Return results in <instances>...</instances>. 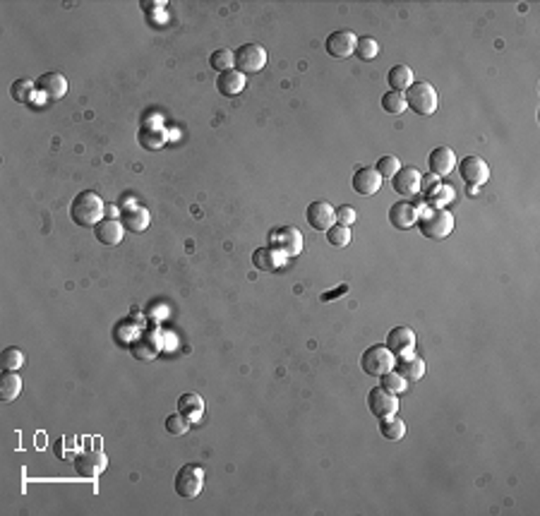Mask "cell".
Here are the masks:
<instances>
[{"label":"cell","mask_w":540,"mask_h":516,"mask_svg":"<svg viewBox=\"0 0 540 516\" xmlns=\"http://www.w3.org/2000/svg\"><path fill=\"white\" fill-rule=\"evenodd\" d=\"M120 224L123 229H128L132 233H142L147 231L149 226V212L144 207H128L123 214H120Z\"/></svg>","instance_id":"23"},{"label":"cell","mask_w":540,"mask_h":516,"mask_svg":"<svg viewBox=\"0 0 540 516\" xmlns=\"http://www.w3.org/2000/svg\"><path fill=\"white\" fill-rule=\"evenodd\" d=\"M379 432H382L384 439L396 442V439H401L406 435V423L401 418H396V415H389V418L379 420Z\"/></svg>","instance_id":"27"},{"label":"cell","mask_w":540,"mask_h":516,"mask_svg":"<svg viewBox=\"0 0 540 516\" xmlns=\"http://www.w3.org/2000/svg\"><path fill=\"white\" fill-rule=\"evenodd\" d=\"M367 408L374 418H389V415H396L399 411V396L387 392L384 387H374L367 392Z\"/></svg>","instance_id":"8"},{"label":"cell","mask_w":540,"mask_h":516,"mask_svg":"<svg viewBox=\"0 0 540 516\" xmlns=\"http://www.w3.org/2000/svg\"><path fill=\"white\" fill-rule=\"evenodd\" d=\"M440 185H442V182L437 180V175H432V173L425 175V178H421V192L428 194V197H432V194L440 190Z\"/></svg>","instance_id":"40"},{"label":"cell","mask_w":540,"mask_h":516,"mask_svg":"<svg viewBox=\"0 0 540 516\" xmlns=\"http://www.w3.org/2000/svg\"><path fill=\"white\" fill-rule=\"evenodd\" d=\"M382 109L392 116H399V113L406 111V97L401 92H387L382 97Z\"/></svg>","instance_id":"32"},{"label":"cell","mask_w":540,"mask_h":516,"mask_svg":"<svg viewBox=\"0 0 540 516\" xmlns=\"http://www.w3.org/2000/svg\"><path fill=\"white\" fill-rule=\"evenodd\" d=\"M428 163H430L432 175H437V178H444V175L452 173L454 166H456L454 149H449V147H437V149H432L430 156H428Z\"/></svg>","instance_id":"17"},{"label":"cell","mask_w":540,"mask_h":516,"mask_svg":"<svg viewBox=\"0 0 540 516\" xmlns=\"http://www.w3.org/2000/svg\"><path fill=\"white\" fill-rule=\"evenodd\" d=\"M394 368H399L396 373L406 377V382H418L425 375V361L421 356H404Z\"/></svg>","instance_id":"24"},{"label":"cell","mask_w":540,"mask_h":516,"mask_svg":"<svg viewBox=\"0 0 540 516\" xmlns=\"http://www.w3.org/2000/svg\"><path fill=\"white\" fill-rule=\"evenodd\" d=\"M123 224L118 219H101V221L94 226V236L101 245H118L123 241Z\"/></svg>","instance_id":"18"},{"label":"cell","mask_w":540,"mask_h":516,"mask_svg":"<svg viewBox=\"0 0 540 516\" xmlns=\"http://www.w3.org/2000/svg\"><path fill=\"white\" fill-rule=\"evenodd\" d=\"M34 92H36V82H31V79H17L15 84H12V89H10L12 99L20 101V104L31 101V94Z\"/></svg>","instance_id":"31"},{"label":"cell","mask_w":540,"mask_h":516,"mask_svg":"<svg viewBox=\"0 0 540 516\" xmlns=\"http://www.w3.org/2000/svg\"><path fill=\"white\" fill-rule=\"evenodd\" d=\"M344 293H348V286L344 284V286H339V288H336V291H327V293H322L320 295V300H322V303H329V300H336V298H339V295H344Z\"/></svg>","instance_id":"41"},{"label":"cell","mask_w":540,"mask_h":516,"mask_svg":"<svg viewBox=\"0 0 540 516\" xmlns=\"http://www.w3.org/2000/svg\"><path fill=\"white\" fill-rule=\"evenodd\" d=\"M418 229L430 241H444L454 231V216L447 209H430L418 216Z\"/></svg>","instance_id":"2"},{"label":"cell","mask_w":540,"mask_h":516,"mask_svg":"<svg viewBox=\"0 0 540 516\" xmlns=\"http://www.w3.org/2000/svg\"><path fill=\"white\" fill-rule=\"evenodd\" d=\"M396 365V356L384 344H374L360 356V368L367 377H382Z\"/></svg>","instance_id":"4"},{"label":"cell","mask_w":540,"mask_h":516,"mask_svg":"<svg viewBox=\"0 0 540 516\" xmlns=\"http://www.w3.org/2000/svg\"><path fill=\"white\" fill-rule=\"evenodd\" d=\"M389 221H392L394 229L406 231L418 221V209L409 202H396L389 209Z\"/></svg>","instance_id":"21"},{"label":"cell","mask_w":540,"mask_h":516,"mask_svg":"<svg viewBox=\"0 0 540 516\" xmlns=\"http://www.w3.org/2000/svg\"><path fill=\"white\" fill-rule=\"evenodd\" d=\"M459 163V173L461 178L471 185H485L490 180V166L480 159V156H463Z\"/></svg>","instance_id":"12"},{"label":"cell","mask_w":540,"mask_h":516,"mask_svg":"<svg viewBox=\"0 0 540 516\" xmlns=\"http://www.w3.org/2000/svg\"><path fill=\"white\" fill-rule=\"evenodd\" d=\"M387 82H389L392 92H406L413 84V70L409 65H394L389 72H387Z\"/></svg>","instance_id":"26"},{"label":"cell","mask_w":540,"mask_h":516,"mask_svg":"<svg viewBox=\"0 0 540 516\" xmlns=\"http://www.w3.org/2000/svg\"><path fill=\"white\" fill-rule=\"evenodd\" d=\"M355 55H358L360 60L367 62V60H374L379 53V43L372 39V36H360L358 41H355Z\"/></svg>","instance_id":"29"},{"label":"cell","mask_w":540,"mask_h":516,"mask_svg":"<svg viewBox=\"0 0 540 516\" xmlns=\"http://www.w3.org/2000/svg\"><path fill=\"white\" fill-rule=\"evenodd\" d=\"M36 92L48 101H58L68 94V79L60 72H46L36 79Z\"/></svg>","instance_id":"14"},{"label":"cell","mask_w":540,"mask_h":516,"mask_svg":"<svg viewBox=\"0 0 540 516\" xmlns=\"http://www.w3.org/2000/svg\"><path fill=\"white\" fill-rule=\"evenodd\" d=\"M355 41H358V36L351 29H336L327 36L324 48L332 58H348L355 51Z\"/></svg>","instance_id":"9"},{"label":"cell","mask_w":540,"mask_h":516,"mask_svg":"<svg viewBox=\"0 0 540 516\" xmlns=\"http://www.w3.org/2000/svg\"><path fill=\"white\" fill-rule=\"evenodd\" d=\"M387 348L392 351L394 356H411L413 348H416V334L409 326H394V329L387 334Z\"/></svg>","instance_id":"13"},{"label":"cell","mask_w":540,"mask_h":516,"mask_svg":"<svg viewBox=\"0 0 540 516\" xmlns=\"http://www.w3.org/2000/svg\"><path fill=\"white\" fill-rule=\"evenodd\" d=\"M233 58H236V70L238 72H259L264 70L266 65V51L259 43H243L233 51Z\"/></svg>","instance_id":"7"},{"label":"cell","mask_w":540,"mask_h":516,"mask_svg":"<svg viewBox=\"0 0 540 516\" xmlns=\"http://www.w3.org/2000/svg\"><path fill=\"white\" fill-rule=\"evenodd\" d=\"M327 241L329 245H334V248H346V245L351 243V231H348L346 226L334 224L332 229L327 231Z\"/></svg>","instance_id":"34"},{"label":"cell","mask_w":540,"mask_h":516,"mask_svg":"<svg viewBox=\"0 0 540 516\" xmlns=\"http://www.w3.org/2000/svg\"><path fill=\"white\" fill-rule=\"evenodd\" d=\"M421 171L413 166H401L396 173H394L392 178V187L396 194H401V197H413V194L421 192Z\"/></svg>","instance_id":"10"},{"label":"cell","mask_w":540,"mask_h":516,"mask_svg":"<svg viewBox=\"0 0 540 516\" xmlns=\"http://www.w3.org/2000/svg\"><path fill=\"white\" fill-rule=\"evenodd\" d=\"M104 216V199L94 190L80 192L70 204V219L77 226H97Z\"/></svg>","instance_id":"1"},{"label":"cell","mask_w":540,"mask_h":516,"mask_svg":"<svg viewBox=\"0 0 540 516\" xmlns=\"http://www.w3.org/2000/svg\"><path fill=\"white\" fill-rule=\"evenodd\" d=\"M178 413L183 415V418H188L190 423H197V420L202 418V413H205V399H202L200 394L190 392V394H183L180 399H178Z\"/></svg>","instance_id":"20"},{"label":"cell","mask_w":540,"mask_h":516,"mask_svg":"<svg viewBox=\"0 0 540 516\" xmlns=\"http://www.w3.org/2000/svg\"><path fill=\"white\" fill-rule=\"evenodd\" d=\"M379 380H382V385H379V387H384L387 392H392V394H404L406 392V385H409V382H406V377L399 375V373H394V370H389V373L382 375Z\"/></svg>","instance_id":"33"},{"label":"cell","mask_w":540,"mask_h":516,"mask_svg":"<svg viewBox=\"0 0 540 516\" xmlns=\"http://www.w3.org/2000/svg\"><path fill=\"white\" fill-rule=\"evenodd\" d=\"M401 168V161L396 159V156H382V159L377 161V166H374V171H377L379 175H382V180L384 178H394V173Z\"/></svg>","instance_id":"36"},{"label":"cell","mask_w":540,"mask_h":516,"mask_svg":"<svg viewBox=\"0 0 540 516\" xmlns=\"http://www.w3.org/2000/svg\"><path fill=\"white\" fill-rule=\"evenodd\" d=\"M269 241H271L269 248L274 250V253H279L281 260L303 253V236H301V231L293 229V226H284V229L269 233Z\"/></svg>","instance_id":"6"},{"label":"cell","mask_w":540,"mask_h":516,"mask_svg":"<svg viewBox=\"0 0 540 516\" xmlns=\"http://www.w3.org/2000/svg\"><path fill=\"white\" fill-rule=\"evenodd\" d=\"M0 363H3V370H17L24 365V353L20 348H5L0 353Z\"/></svg>","instance_id":"37"},{"label":"cell","mask_w":540,"mask_h":516,"mask_svg":"<svg viewBox=\"0 0 540 516\" xmlns=\"http://www.w3.org/2000/svg\"><path fill=\"white\" fill-rule=\"evenodd\" d=\"M158 351V344L154 334H144L139 341L135 344V348H132V353H135V358H142V361H149V358H154Z\"/></svg>","instance_id":"30"},{"label":"cell","mask_w":540,"mask_h":516,"mask_svg":"<svg viewBox=\"0 0 540 516\" xmlns=\"http://www.w3.org/2000/svg\"><path fill=\"white\" fill-rule=\"evenodd\" d=\"M252 264H255L257 269H262V272H271V269L276 267V262H274V250H271V248H259V250H255V255H252Z\"/></svg>","instance_id":"35"},{"label":"cell","mask_w":540,"mask_h":516,"mask_svg":"<svg viewBox=\"0 0 540 516\" xmlns=\"http://www.w3.org/2000/svg\"><path fill=\"white\" fill-rule=\"evenodd\" d=\"M305 219H308V224L313 226L315 231H329L336 224L334 207L329 202H322V199L310 202L308 212H305Z\"/></svg>","instance_id":"15"},{"label":"cell","mask_w":540,"mask_h":516,"mask_svg":"<svg viewBox=\"0 0 540 516\" xmlns=\"http://www.w3.org/2000/svg\"><path fill=\"white\" fill-rule=\"evenodd\" d=\"M22 394V377L17 375V370H5L0 377V401H15Z\"/></svg>","instance_id":"25"},{"label":"cell","mask_w":540,"mask_h":516,"mask_svg":"<svg viewBox=\"0 0 540 516\" xmlns=\"http://www.w3.org/2000/svg\"><path fill=\"white\" fill-rule=\"evenodd\" d=\"M351 187L358 194H363V197H370V194H374L379 187H382V175H379L370 166H363V168H358V171L353 173Z\"/></svg>","instance_id":"16"},{"label":"cell","mask_w":540,"mask_h":516,"mask_svg":"<svg viewBox=\"0 0 540 516\" xmlns=\"http://www.w3.org/2000/svg\"><path fill=\"white\" fill-rule=\"evenodd\" d=\"M406 109L418 116H432L437 111V92L430 82H413L406 89Z\"/></svg>","instance_id":"3"},{"label":"cell","mask_w":540,"mask_h":516,"mask_svg":"<svg viewBox=\"0 0 540 516\" xmlns=\"http://www.w3.org/2000/svg\"><path fill=\"white\" fill-rule=\"evenodd\" d=\"M137 142L142 144L144 149L149 152H156L166 144V130L161 125H154V123H144L142 128L137 130Z\"/></svg>","instance_id":"19"},{"label":"cell","mask_w":540,"mask_h":516,"mask_svg":"<svg viewBox=\"0 0 540 516\" xmlns=\"http://www.w3.org/2000/svg\"><path fill=\"white\" fill-rule=\"evenodd\" d=\"M108 459L104 451H94V449H85L75 456V471L82 476V478H97L104 473Z\"/></svg>","instance_id":"11"},{"label":"cell","mask_w":540,"mask_h":516,"mask_svg":"<svg viewBox=\"0 0 540 516\" xmlns=\"http://www.w3.org/2000/svg\"><path fill=\"white\" fill-rule=\"evenodd\" d=\"M173 485H176V495H180L183 500H195V497L202 493V485H205V471H202V466L185 463L176 473Z\"/></svg>","instance_id":"5"},{"label":"cell","mask_w":540,"mask_h":516,"mask_svg":"<svg viewBox=\"0 0 540 516\" xmlns=\"http://www.w3.org/2000/svg\"><path fill=\"white\" fill-rule=\"evenodd\" d=\"M334 216H336V224L339 226H346V229H351V226L355 224V219H358V214H355L353 207H339V209H334Z\"/></svg>","instance_id":"39"},{"label":"cell","mask_w":540,"mask_h":516,"mask_svg":"<svg viewBox=\"0 0 540 516\" xmlns=\"http://www.w3.org/2000/svg\"><path fill=\"white\" fill-rule=\"evenodd\" d=\"M216 89L224 97H238L245 89V75L238 70H226L216 77Z\"/></svg>","instance_id":"22"},{"label":"cell","mask_w":540,"mask_h":516,"mask_svg":"<svg viewBox=\"0 0 540 516\" xmlns=\"http://www.w3.org/2000/svg\"><path fill=\"white\" fill-rule=\"evenodd\" d=\"M190 430V420L183 418L180 413H171L166 418V432L168 435H185Z\"/></svg>","instance_id":"38"},{"label":"cell","mask_w":540,"mask_h":516,"mask_svg":"<svg viewBox=\"0 0 540 516\" xmlns=\"http://www.w3.org/2000/svg\"><path fill=\"white\" fill-rule=\"evenodd\" d=\"M209 65H212V70H216L219 75L226 70H233V65H236L233 51H228V48H216V51L209 55Z\"/></svg>","instance_id":"28"}]
</instances>
